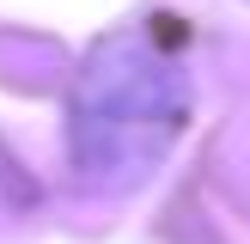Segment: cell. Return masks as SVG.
<instances>
[{"instance_id":"6da1fadb","label":"cell","mask_w":250,"mask_h":244,"mask_svg":"<svg viewBox=\"0 0 250 244\" xmlns=\"http://www.w3.org/2000/svg\"><path fill=\"white\" fill-rule=\"evenodd\" d=\"M189 122V80L146 31H116L85 55L67 98V159L98 195L141 189Z\"/></svg>"}]
</instances>
